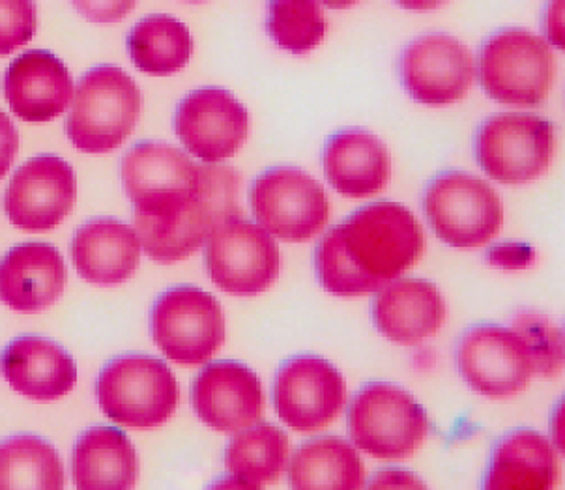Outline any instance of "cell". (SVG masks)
Segmentation results:
<instances>
[{"label": "cell", "mask_w": 565, "mask_h": 490, "mask_svg": "<svg viewBox=\"0 0 565 490\" xmlns=\"http://www.w3.org/2000/svg\"><path fill=\"white\" fill-rule=\"evenodd\" d=\"M322 166L333 190L351 199L381 193L390 178L387 148L362 128L335 131L326 142Z\"/></svg>", "instance_id": "603a6c76"}, {"label": "cell", "mask_w": 565, "mask_h": 490, "mask_svg": "<svg viewBox=\"0 0 565 490\" xmlns=\"http://www.w3.org/2000/svg\"><path fill=\"white\" fill-rule=\"evenodd\" d=\"M258 225L285 242H308L326 227L330 203L322 185L298 167H274L249 190Z\"/></svg>", "instance_id": "8fae6325"}, {"label": "cell", "mask_w": 565, "mask_h": 490, "mask_svg": "<svg viewBox=\"0 0 565 490\" xmlns=\"http://www.w3.org/2000/svg\"><path fill=\"white\" fill-rule=\"evenodd\" d=\"M199 419L220 433L247 429L263 416L265 395L257 374L238 362L210 363L193 382Z\"/></svg>", "instance_id": "ac0fdd59"}, {"label": "cell", "mask_w": 565, "mask_h": 490, "mask_svg": "<svg viewBox=\"0 0 565 490\" xmlns=\"http://www.w3.org/2000/svg\"><path fill=\"white\" fill-rule=\"evenodd\" d=\"M425 217L433 233L451 247H480L502 228L504 209L497 191L476 174L440 172L424 193Z\"/></svg>", "instance_id": "ba28073f"}, {"label": "cell", "mask_w": 565, "mask_h": 490, "mask_svg": "<svg viewBox=\"0 0 565 490\" xmlns=\"http://www.w3.org/2000/svg\"><path fill=\"white\" fill-rule=\"evenodd\" d=\"M74 169L58 156H36L19 167L7 193L4 210L15 227L31 233L55 228L74 206Z\"/></svg>", "instance_id": "e0dca14e"}, {"label": "cell", "mask_w": 565, "mask_h": 490, "mask_svg": "<svg viewBox=\"0 0 565 490\" xmlns=\"http://www.w3.org/2000/svg\"><path fill=\"white\" fill-rule=\"evenodd\" d=\"M315 2L332 8V10H347V8L356 7L362 0H315Z\"/></svg>", "instance_id": "f35d334b"}, {"label": "cell", "mask_w": 565, "mask_h": 490, "mask_svg": "<svg viewBox=\"0 0 565 490\" xmlns=\"http://www.w3.org/2000/svg\"><path fill=\"white\" fill-rule=\"evenodd\" d=\"M315 270L320 285L335 296L351 298V296L371 295L381 288L373 279L363 276L362 271L358 270L356 264L352 263V258L344 249L338 227L326 234L317 245Z\"/></svg>", "instance_id": "1f68e13d"}, {"label": "cell", "mask_w": 565, "mask_h": 490, "mask_svg": "<svg viewBox=\"0 0 565 490\" xmlns=\"http://www.w3.org/2000/svg\"><path fill=\"white\" fill-rule=\"evenodd\" d=\"M70 4L93 23H117L136 8L137 0H70Z\"/></svg>", "instance_id": "e575fe53"}, {"label": "cell", "mask_w": 565, "mask_h": 490, "mask_svg": "<svg viewBox=\"0 0 565 490\" xmlns=\"http://www.w3.org/2000/svg\"><path fill=\"white\" fill-rule=\"evenodd\" d=\"M379 290L373 301V322L390 341L418 344L443 328L446 301L437 285L422 279H394Z\"/></svg>", "instance_id": "44dd1931"}, {"label": "cell", "mask_w": 565, "mask_h": 490, "mask_svg": "<svg viewBox=\"0 0 565 490\" xmlns=\"http://www.w3.org/2000/svg\"><path fill=\"white\" fill-rule=\"evenodd\" d=\"M473 152L481 169L500 184H530L553 161L554 126L535 115H494L478 129Z\"/></svg>", "instance_id": "9c48e42d"}, {"label": "cell", "mask_w": 565, "mask_h": 490, "mask_svg": "<svg viewBox=\"0 0 565 490\" xmlns=\"http://www.w3.org/2000/svg\"><path fill=\"white\" fill-rule=\"evenodd\" d=\"M141 90L124 70L96 66L81 77L66 134L77 150L111 152L136 128L141 115Z\"/></svg>", "instance_id": "7a4b0ae2"}, {"label": "cell", "mask_w": 565, "mask_h": 490, "mask_svg": "<svg viewBox=\"0 0 565 490\" xmlns=\"http://www.w3.org/2000/svg\"><path fill=\"white\" fill-rule=\"evenodd\" d=\"M274 405L290 429L317 433L343 408V376L320 355H295L277 371Z\"/></svg>", "instance_id": "5bb4252c"}, {"label": "cell", "mask_w": 565, "mask_h": 490, "mask_svg": "<svg viewBox=\"0 0 565 490\" xmlns=\"http://www.w3.org/2000/svg\"><path fill=\"white\" fill-rule=\"evenodd\" d=\"M349 433L358 449L375 459L411 457L429 433V419L411 393L375 382L356 393L349 406Z\"/></svg>", "instance_id": "52a82bcc"}, {"label": "cell", "mask_w": 565, "mask_h": 490, "mask_svg": "<svg viewBox=\"0 0 565 490\" xmlns=\"http://www.w3.org/2000/svg\"><path fill=\"white\" fill-rule=\"evenodd\" d=\"M105 416L124 427L152 429L179 405V382L154 355L124 354L105 365L96 382Z\"/></svg>", "instance_id": "8992f818"}, {"label": "cell", "mask_w": 565, "mask_h": 490, "mask_svg": "<svg viewBox=\"0 0 565 490\" xmlns=\"http://www.w3.org/2000/svg\"><path fill=\"white\" fill-rule=\"evenodd\" d=\"M74 81L50 51H29L8 66L4 96L13 115L26 122H47L68 109Z\"/></svg>", "instance_id": "d6986e66"}, {"label": "cell", "mask_w": 565, "mask_h": 490, "mask_svg": "<svg viewBox=\"0 0 565 490\" xmlns=\"http://www.w3.org/2000/svg\"><path fill=\"white\" fill-rule=\"evenodd\" d=\"M126 45L137 70L150 75L177 74L193 53L188 26L163 13L141 19L129 32Z\"/></svg>", "instance_id": "f1b7e54d"}, {"label": "cell", "mask_w": 565, "mask_h": 490, "mask_svg": "<svg viewBox=\"0 0 565 490\" xmlns=\"http://www.w3.org/2000/svg\"><path fill=\"white\" fill-rule=\"evenodd\" d=\"M562 8H564V0H553L551 7L547 8V15H545V31H547L548 42L553 43L554 47H558V50H564Z\"/></svg>", "instance_id": "8d00e7d4"}, {"label": "cell", "mask_w": 565, "mask_h": 490, "mask_svg": "<svg viewBox=\"0 0 565 490\" xmlns=\"http://www.w3.org/2000/svg\"><path fill=\"white\" fill-rule=\"evenodd\" d=\"M0 369L15 392L34 401H55L77 382L72 355L51 339L23 335L8 344Z\"/></svg>", "instance_id": "7402d4cb"}, {"label": "cell", "mask_w": 565, "mask_h": 490, "mask_svg": "<svg viewBox=\"0 0 565 490\" xmlns=\"http://www.w3.org/2000/svg\"><path fill=\"white\" fill-rule=\"evenodd\" d=\"M403 86L412 99L430 107L461 102L473 79V58L465 43L444 32L412 40L399 62Z\"/></svg>", "instance_id": "9a60e30c"}, {"label": "cell", "mask_w": 565, "mask_h": 490, "mask_svg": "<svg viewBox=\"0 0 565 490\" xmlns=\"http://www.w3.org/2000/svg\"><path fill=\"white\" fill-rule=\"evenodd\" d=\"M204 264L223 292L260 295L279 276V247L260 225L234 215L206 239Z\"/></svg>", "instance_id": "7c38bea8"}, {"label": "cell", "mask_w": 565, "mask_h": 490, "mask_svg": "<svg viewBox=\"0 0 565 490\" xmlns=\"http://www.w3.org/2000/svg\"><path fill=\"white\" fill-rule=\"evenodd\" d=\"M457 369L473 392L487 397H511L523 392L535 374L524 339L502 326H473L455 349Z\"/></svg>", "instance_id": "4fadbf2b"}, {"label": "cell", "mask_w": 565, "mask_h": 490, "mask_svg": "<svg viewBox=\"0 0 565 490\" xmlns=\"http://www.w3.org/2000/svg\"><path fill=\"white\" fill-rule=\"evenodd\" d=\"M289 465L292 489H362L363 462L351 441L338 436H320L296 449Z\"/></svg>", "instance_id": "4316f807"}, {"label": "cell", "mask_w": 565, "mask_h": 490, "mask_svg": "<svg viewBox=\"0 0 565 490\" xmlns=\"http://www.w3.org/2000/svg\"><path fill=\"white\" fill-rule=\"evenodd\" d=\"M326 18L315 0H271L266 31L277 47L292 55H303L320 45Z\"/></svg>", "instance_id": "4dcf8cb0"}, {"label": "cell", "mask_w": 565, "mask_h": 490, "mask_svg": "<svg viewBox=\"0 0 565 490\" xmlns=\"http://www.w3.org/2000/svg\"><path fill=\"white\" fill-rule=\"evenodd\" d=\"M18 148V129L13 126L12 120L8 118L7 113L0 110V180L10 171Z\"/></svg>", "instance_id": "d590c367"}, {"label": "cell", "mask_w": 565, "mask_h": 490, "mask_svg": "<svg viewBox=\"0 0 565 490\" xmlns=\"http://www.w3.org/2000/svg\"><path fill=\"white\" fill-rule=\"evenodd\" d=\"M478 77L487 96L498 104L537 107L553 86L551 43L524 29L494 32L481 45Z\"/></svg>", "instance_id": "5b68a950"}, {"label": "cell", "mask_w": 565, "mask_h": 490, "mask_svg": "<svg viewBox=\"0 0 565 490\" xmlns=\"http://www.w3.org/2000/svg\"><path fill=\"white\" fill-rule=\"evenodd\" d=\"M241 174L231 167H199V190L174 220L154 227L136 228L141 247L156 263L171 264L188 258L225 221L241 215Z\"/></svg>", "instance_id": "3957f363"}, {"label": "cell", "mask_w": 565, "mask_h": 490, "mask_svg": "<svg viewBox=\"0 0 565 490\" xmlns=\"http://www.w3.org/2000/svg\"><path fill=\"white\" fill-rule=\"evenodd\" d=\"M124 188L136 209V228L174 220L199 190V167L166 142H139L124 156Z\"/></svg>", "instance_id": "277c9868"}, {"label": "cell", "mask_w": 565, "mask_h": 490, "mask_svg": "<svg viewBox=\"0 0 565 490\" xmlns=\"http://www.w3.org/2000/svg\"><path fill=\"white\" fill-rule=\"evenodd\" d=\"M66 285V266L55 247L29 242L13 247L0 263V300L13 311L34 313L53 306Z\"/></svg>", "instance_id": "ffe728a7"}, {"label": "cell", "mask_w": 565, "mask_h": 490, "mask_svg": "<svg viewBox=\"0 0 565 490\" xmlns=\"http://www.w3.org/2000/svg\"><path fill=\"white\" fill-rule=\"evenodd\" d=\"M64 487L61 457L40 436L18 435L0 441V490H56Z\"/></svg>", "instance_id": "f546056e"}, {"label": "cell", "mask_w": 565, "mask_h": 490, "mask_svg": "<svg viewBox=\"0 0 565 490\" xmlns=\"http://www.w3.org/2000/svg\"><path fill=\"white\" fill-rule=\"evenodd\" d=\"M180 2H193L195 4V2H210V0H180Z\"/></svg>", "instance_id": "ab89813d"}, {"label": "cell", "mask_w": 565, "mask_h": 490, "mask_svg": "<svg viewBox=\"0 0 565 490\" xmlns=\"http://www.w3.org/2000/svg\"><path fill=\"white\" fill-rule=\"evenodd\" d=\"M139 258V236L115 217L88 221L72 242L74 266L93 285H120L136 274Z\"/></svg>", "instance_id": "cb8c5ba5"}, {"label": "cell", "mask_w": 565, "mask_h": 490, "mask_svg": "<svg viewBox=\"0 0 565 490\" xmlns=\"http://www.w3.org/2000/svg\"><path fill=\"white\" fill-rule=\"evenodd\" d=\"M36 32V4L32 0H0V55H10Z\"/></svg>", "instance_id": "836d02e7"}, {"label": "cell", "mask_w": 565, "mask_h": 490, "mask_svg": "<svg viewBox=\"0 0 565 490\" xmlns=\"http://www.w3.org/2000/svg\"><path fill=\"white\" fill-rule=\"evenodd\" d=\"M558 478L551 441L532 429L513 430L498 440L487 466L483 487L497 490H548Z\"/></svg>", "instance_id": "d4e9b609"}, {"label": "cell", "mask_w": 565, "mask_h": 490, "mask_svg": "<svg viewBox=\"0 0 565 490\" xmlns=\"http://www.w3.org/2000/svg\"><path fill=\"white\" fill-rule=\"evenodd\" d=\"M136 448L115 427H93L75 441L72 476L77 489L126 490L137 481Z\"/></svg>", "instance_id": "484cf974"}, {"label": "cell", "mask_w": 565, "mask_h": 490, "mask_svg": "<svg viewBox=\"0 0 565 490\" xmlns=\"http://www.w3.org/2000/svg\"><path fill=\"white\" fill-rule=\"evenodd\" d=\"M174 131L195 158L220 163L233 158L246 142L249 115L225 88L203 86L180 102L174 113Z\"/></svg>", "instance_id": "2e32d148"}, {"label": "cell", "mask_w": 565, "mask_h": 490, "mask_svg": "<svg viewBox=\"0 0 565 490\" xmlns=\"http://www.w3.org/2000/svg\"><path fill=\"white\" fill-rule=\"evenodd\" d=\"M150 324L158 349L180 365L206 363L225 343L220 301L191 285L163 292L156 300Z\"/></svg>", "instance_id": "30bf717a"}, {"label": "cell", "mask_w": 565, "mask_h": 490, "mask_svg": "<svg viewBox=\"0 0 565 490\" xmlns=\"http://www.w3.org/2000/svg\"><path fill=\"white\" fill-rule=\"evenodd\" d=\"M289 462V438L271 423L238 430L228 441L225 466L233 479L246 489L274 483Z\"/></svg>", "instance_id": "83f0119b"}, {"label": "cell", "mask_w": 565, "mask_h": 490, "mask_svg": "<svg viewBox=\"0 0 565 490\" xmlns=\"http://www.w3.org/2000/svg\"><path fill=\"white\" fill-rule=\"evenodd\" d=\"M513 330L524 339L534 360L535 373H558L564 362V341L562 331L554 328L543 315L524 311L513 320Z\"/></svg>", "instance_id": "d6a6232c"}, {"label": "cell", "mask_w": 565, "mask_h": 490, "mask_svg": "<svg viewBox=\"0 0 565 490\" xmlns=\"http://www.w3.org/2000/svg\"><path fill=\"white\" fill-rule=\"evenodd\" d=\"M344 249L363 276L384 287L424 253V228L403 204H369L338 225Z\"/></svg>", "instance_id": "6da1fadb"}, {"label": "cell", "mask_w": 565, "mask_h": 490, "mask_svg": "<svg viewBox=\"0 0 565 490\" xmlns=\"http://www.w3.org/2000/svg\"><path fill=\"white\" fill-rule=\"evenodd\" d=\"M395 4L411 12H430L446 7L451 0H394Z\"/></svg>", "instance_id": "74e56055"}]
</instances>
